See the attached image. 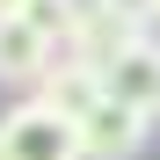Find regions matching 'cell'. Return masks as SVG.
Here are the masks:
<instances>
[{
  "label": "cell",
  "instance_id": "6da1fadb",
  "mask_svg": "<svg viewBox=\"0 0 160 160\" xmlns=\"http://www.w3.org/2000/svg\"><path fill=\"white\" fill-rule=\"evenodd\" d=\"M0 160H80V131L29 95L0 117Z\"/></svg>",
  "mask_w": 160,
  "mask_h": 160
},
{
  "label": "cell",
  "instance_id": "7a4b0ae2",
  "mask_svg": "<svg viewBox=\"0 0 160 160\" xmlns=\"http://www.w3.org/2000/svg\"><path fill=\"white\" fill-rule=\"evenodd\" d=\"M138 44H146V22H131V15H117V8H102V0H88V8H80V29H73V44H66V58L88 66V73H109V66L131 58Z\"/></svg>",
  "mask_w": 160,
  "mask_h": 160
},
{
  "label": "cell",
  "instance_id": "3957f363",
  "mask_svg": "<svg viewBox=\"0 0 160 160\" xmlns=\"http://www.w3.org/2000/svg\"><path fill=\"white\" fill-rule=\"evenodd\" d=\"M80 131V160H131L146 146V131H153V117H138V109H124V102H109L102 95L88 117L73 124Z\"/></svg>",
  "mask_w": 160,
  "mask_h": 160
},
{
  "label": "cell",
  "instance_id": "277c9868",
  "mask_svg": "<svg viewBox=\"0 0 160 160\" xmlns=\"http://www.w3.org/2000/svg\"><path fill=\"white\" fill-rule=\"evenodd\" d=\"M102 95L124 102V109H138V117H160V51L138 44L131 58H117L109 73H102Z\"/></svg>",
  "mask_w": 160,
  "mask_h": 160
},
{
  "label": "cell",
  "instance_id": "5b68a950",
  "mask_svg": "<svg viewBox=\"0 0 160 160\" xmlns=\"http://www.w3.org/2000/svg\"><path fill=\"white\" fill-rule=\"evenodd\" d=\"M37 102H44V109H58L66 124H80V117H88L95 102H102V73H88V66H73L66 51H58V58H51V73L37 80Z\"/></svg>",
  "mask_w": 160,
  "mask_h": 160
},
{
  "label": "cell",
  "instance_id": "8992f818",
  "mask_svg": "<svg viewBox=\"0 0 160 160\" xmlns=\"http://www.w3.org/2000/svg\"><path fill=\"white\" fill-rule=\"evenodd\" d=\"M51 51L29 22H0V88H37V80L51 73Z\"/></svg>",
  "mask_w": 160,
  "mask_h": 160
},
{
  "label": "cell",
  "instance_id": "52a82bcc",
  "mask_svg": "<svg viewBox=\"0 0 160 160\" xmlns=\"http://www.w3.org/2000/svg\"><path fill=\"white\" fill-rule=\"evenodd\" d=\"M80 8H88V0H29V8H22V22H29L51 51H66L73 29H80Z\"/></svg>",
  "mask_w": 160,
  "mask_h": 160
},
{
  "label": "cell",
  "instance_id": "ba28073f",
  "mask_svg": "<svg viewBox=\"0 0 160 160\" xmlns=\"http://www.w3.org/2000/svg\"><path fill=\"white\" fill-rule=\"evenodd\" d=\"M102 8H117V15H131V22H146V8H153V0H102Z\"/></svg>",
  "mask_w": 160,
  "mask_h": 160
},
{
  "label": "cell",
  "instance_id": "9c48e42d",
  "mask_svg": "<svg viewBox=\"0 0 160 160\" xmlns=\"http://www.w3.org/2000/svg\"><path fill=\"white\" fill-rule=\"evenodd\" d=\"M146 44L160 51V0H153V8H146Z\"/></svg>",
  "mask_w": 160,
  "mask_h": 160
},
{
  "label": "cell",
  "instance_id": "30bf717a",
  "mask_svg": "<svg viewBox=\"0 0 160 160\" xmlns=\"http://www.w3.org/2000/svg\"><path fill=\"white\" fill-rule=\"evenodd\" d=\"M22 8H29V0H0V22H22Z\"/></svg>",
  "mask_w": 160,
  "mask_h": 160
}]
</instances>
